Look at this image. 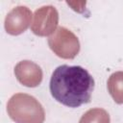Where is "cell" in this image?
I'll list each match as a JSON object with an SVG mask.
<instances>
[{
    "label": "cell",
    "instance_id": "obj_4",
    "mask_svg": "<svg viewBox=\"0 0 123 123\" xmlns=\"http://www.w3.org/2000/svg\"><path fill=\"white\" fill-rule=\"evenodd\" d=\"M59 14L53 6H43L34 14L32 31L37 36H48L53 33L58 25Z\"/></svg>",
    "mask_w": 123,
    "mask_h": 123
},
{
    "label": "cell",
    "instance_id": "obj_1",
    "mask_svg": "<svg viewBox=\"0 0 123 123\" xmlns=\"http://www.w3.org/2000/svg\"><path fill=\"white\" fill-rule=\"evenodd\" d=\"M49 87L56 101L69 108H78L90 102L94 79L82 66L62 64L52 73Z\"/></svg>",
    "mask_w": 123,
    "mask_h": 123
},
{
    "label": "cell",
    "instance_id": "obj_8",
    "mask_svg": "<svg viewBox=\"0 0 123 123\" xmlns=\"http://www.w3.org/2000/svg\"><path fill=\"white\" fill-rule=\"evenodd\" d=\"M79 123H110V116L105 110L96 108L87 111Z\"/></svg>",
    "mask_w": 123,
    "mask_h": 123
},
{
    "label": "cell",
    "instance_id": "obj_5",
    "mask_svg": "<svg viewBox=\"0 0 123 123\" xmlns=\"http://www.w3.org/2000/svg\"><path fill=\"white\" fill-rule=\"evenodd\" d=\"M32 19L31 11L25 6H19L12 9L6 16L5 28L11 35H19L24 32Z\"/></svg>",
    "mask_w": 123,
    "mask_h": 123
},
{
    "label": "cell",
    "instance_id": "obj_2",
    "mask_svg": "<svg viewBox=\"0 0 123 123\" xmlns=\"http://www.w3.org/2000/svg\"><path fill=\"white\" fill-rule=\"evenodd\" d=\"M11 118L20 123H42L44 111L36 98L28 94L13 95L7 106Z\"/></svg>",
    "mask_w": 123,
    "mask_h": 123
},
{
    "label": "cell",
    "instance_id": "obj_7",
    "mask_svg": "<svg viewBox=\"0 0 123 123\" xmlns=\"http://www.w3.org/2000/svg\"><path fill=\"white\" fill-rule=\"evenodd\" d=\"M108 89L114 102L118 104L123 103V72H115L110 77Z\"/></svg>",
    "mask_w": 123,
    "mask_h": 123
},
{
    "label": "cell",
    "instance_id": "obj_6",
    "mask_svg": "<svg viewBox=\"0 0 123 123\" xmlns=\"http://www.w3.org/2000/svg\"><path fill=\"white\" fill-rule=\"evenodd\" d=\"M14 74L17 80L26 86H37L42 80L40 67L29 61L20 62L14 68Z\"/></svg>",
    "mask_w": 123,
    "mask_h": 123
},
{
    "label": "cell",
    "instance_id": "obj_3",
    "mask_svg": "<svg viewBox=\"0 0 123 123\" xmlns=\"http://www.w3.org/2000/svg\"><path fill=\"white\" fill-rule=\"evenodd\" d=\"M50 48L61 58L73 59L80 50V44L75 35L66 28L60 27L49 37Z\"/></svg>",
    "mask_w": 123,
    "mask_h": 123
}]
</instances>
